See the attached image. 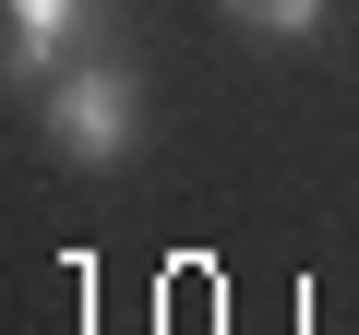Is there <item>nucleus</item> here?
<instances>
[{
	"instance_id": "obj_1",
	"label": "nucleus",
	"mask_w": 359,
	"mask_h": 335,
	"mask_svg": "<svg viewBox=\"0 0 359 335\" xmlns=\"http://www.w3.org/2000/svg\"><path fill=\"white\" fill-rule=\"evenodd\" d=\"M48 144H60L72 168H120V156L144 144V84H132V60L60 72V84H48Z\"/></svg>"
},
{
	"instance_id": "obj_2",
	"label": "nucleus",
	"mask_w": 359,
	"mask_h": 335,
	"mask_svg": "<svg viewBox=\"0 0 359 335\" xmlns=\"http://www.w3.org/2000/svg\"><path fill=\"white\" fill-rule=\"evenodd\" d=\"M13 25V72H60V48L84 36V0H0Z\"/></svg>"
},
{
	"instance_id": "obj_3",
	"label": "nucleus",
	"mask_w": 359,
	"mask_h": 335,
	"mask_svg": "<svg viewBox=\"0 0 359 335\" xmlns=\"http://www.w3.org/2000/svg\"><path fill=\"white\" fill-rule=\"evenodd\" d=\"M228 25H252V36H276V48H311V36L335 25V0H228Z\"/></svg>"
}]
</instances>
